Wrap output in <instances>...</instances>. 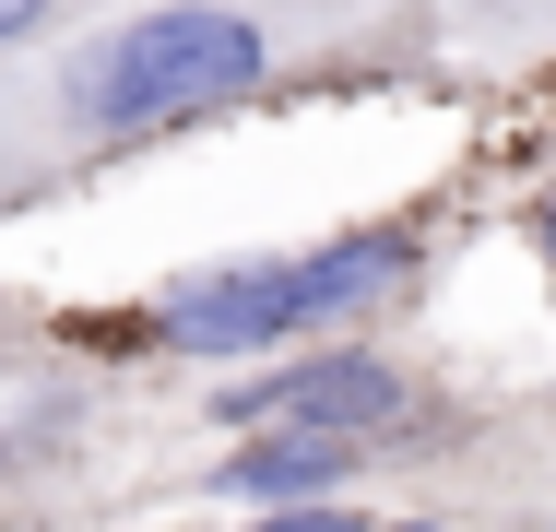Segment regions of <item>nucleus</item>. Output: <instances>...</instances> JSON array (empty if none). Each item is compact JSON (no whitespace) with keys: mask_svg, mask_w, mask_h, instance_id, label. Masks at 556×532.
Here are the masks:
<instances>
[{"mask_svg":"<svg viewBox=\"0 0 556 532\" xmlns=\"http://www.w3.org/2000/svg\"><path fill=\"white\" fill-rule=\"evenodd\" d=\"M367 438H320V426H249L214 461V497H249V509H285V497H332L355 485Z\"/></svg>","mask_w":556,"mask_h":532,"instance_id":"4","label":"nucleus"},{"mask_svg":"<svg viewBox=\"0 0 556 532\" xmlns=\"http://www.w3.org/2000/svg\"><path fill=\"white\" fill-rule=\"evenodd\" d=\"M391 532H427V521H391Z\"/></svg>","mask_w":556,"mask_h":532,"instance_id":"9","label":"nucleus"},{"mask_svg":"<svg viewBox=\"0 0 556 532\" xmlns=\"http://www.w3.org/2000/svg\"><path fill=\"white\" fill-rule=\"evenodd\" d=\"M403 284H415V225H355V237H320V249L214 261V273L154 284L142 343L237 367V355H285L296 331H343V319H367L379 296H403Z\"/></svg>","mask_w":556,"mask_h":532,"instance_id":"2","label":"nucleus"},{"mask_svg":"<svg viewBox=\"0 0 556 532\" xmlns=\"http://www.w3.org/2000/svg\"><path fill=\"white\" fill-rule=\"evenodd\" d=\"M72 12H96V0H0V60H12V48H36V36H60Z\"/></svg>","mask_w":556,"mask_h":532,"instance_id":"5","label":"nucleus"},{"mask_svg":"<svg viewBox=\"0 0 556 532\" xmlns=\"http://www.w3.org/2000/svg\"><path fill=\"white\" fill-rule=\"evenodd\" d=\"M0 461H12V438H0Z\"/></svg>","mask_w":556,"mask_h":532,"instance_id":"10","label":"nucleus"},{"mask_svg":"<svg viewBox=\"0 0 556 532\" xmlns=\"http://www.w3.org/2000/svg\"><path fill=\"white\" fill-rule=\"evenodd\" d=\"M485 24H533V36H556V0H485Z\"/></svg>","mask_w":556,"mask_h":532,"instance_id":"7","label":"nucleus"},{"mask_svg":"<svg viewBox=\"0 0 556 532\" xmlns=\"http://www.w3.org/2000/svg\"><path fill=\"white\" fill-rule=\"evenodd\" d=\"M415 403V379L391 367V355H367V343H332V355H296V367H273V379H237L214 403V426H320V438H367L379 449V426Z\"/></svg>","mask_w":556,"mask_h":532,"instance_id":"3","label":"nucleus"},{"mask_svg":"<svg viewBox=\"0 0 556 532\" xmlns=\"http://www.w3.org/2000/svg\"><path fill=\"white\" fill-rule=\"evenodd\" d=\"M533 237H545V261H556V190H545V213H533Z\"/></svg>","mask_w":556,"mask_h":532,"instance_id":"8","label":"nucleus"},{"mask_svg":"<svg viewBox=\"0 0 556 532\" xmlns=\"http://www.w3.org/2000/svg\"><path fill=\"white\" fill-rule=\"evenodd\" d=\"M249 532H367L355 509H332V497H285L273 521H249Z\"/></svg>","mask_w":556,"mask_h":532,"instance_id":"6","label":"nucleus"},{"mask_svg":"<svg viewBox=\"0 0 556 532\" xmlns=\"http://www.w3.org/2000/svg\"><path fill=\"white\" fill-rule=\"evenodd\" d=\"M0 355H12V343H0Z\"/></svg>","mask_w":556,"mask_h":532,"instance_id":"11","label":"nucleus"},{"mask_svg":"<svg viewBox=\"0 0 556 532\" xmlns=\"http://www.w3.org/2000/svg\"><path fill=\"white\" fill-rule=\"evenodd\" d=\"M379 0H96L0 60V202L285 96Z\"/></svg>","mask_w":556,"mask_h":532,"instance_id":"1","label":"nucleus"}]
</instances>
